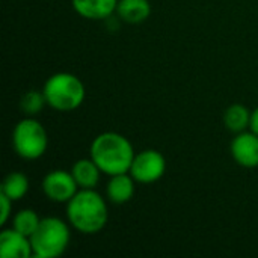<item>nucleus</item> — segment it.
Returning <instances> with one entry per match:
<instances>
[{"mask_svg":"<svg viewBox=\"0 0 258 258\" xmlns=\"http://www.w3.org/2000/svg\"><path fill=\"white\" fill-rule=\"evenodd\" d=\"M135 156L130 141L115 132L101 133L91 144V159L107 175L130 172Z\"/></svg>","mask_w":258,"mask_h":258,"instance_id":"1","label":"nucleus"},{"mask_svg":"<svg viewBox=\"0 0 258 258\" xmlns=\"http://www.w3.org/2000/svg\"><path fill=\"white\" fill-rule=\"evenodd\" d=\"M68 222L83 234H95L101 231L109 219V210L104 198L94 189H82L70 201L67 207Z\"/></svg>","mask_w":258,"mask_h":258,"instance_id":"2","label":"nucleus"},{"mask_svg":"<svg viewBox=\"0 0 258 258\" xmlns=\"http://www.w3.org/2000/svg\"><path fill=\"white\" fill-rule=\"evenodd\" d=\"M47 104L60 112H70L85 101V85L71 73H56L44 83Z\"/></svg>","mask_w":258,"mask_h":258,"instance_id":"3","label":"nucleus"},{"mask_svg":"<svg viewBox=\"0 0 258 258\" xmlns=\"http://www.w3.org/2000/svg\"><path fill=\"white\" fill-rule=\"evenodd\" d=\"M70 228L59 218L41 219L36 231L30 236L33 255L38 258L60 257L70 245Z\"/></svg>","mask_w":258,"mask_h":258,"instance_id":"4","label":"nucleus"},{"mask_svg":"<svg viewBox=\"0 0 258 258\" xmlns=\"http://www.w3.org/2000/svg\"><path fill=\"white\" fill-rule=\"evenodd\" d=\"M12 144L20 157L35 160L47 151L48 136L42 124L29 116L17 122L12 132Z\"/></svg>","mask_w":258,"mask_h":258,"instance_id":"5","label":"nucleus"},{"mask_svg":"<svg viewBox=\"0 0 258 258\" xmlns=\"http://www.w3.org/2000/svg\"><path fill=\"white\" fill-rule=\"evenodd\" d=\"M166 171L165 157L156 150H145L135 156L130 174L138 183H154L163 177Z\"/></svg>","mask_w":258,"mask_h":258,"instance_id":"6","label":"nucleus"},{"mask_svg":"<svg viewBox=\"0 0 258 258\" xmlns=\"http://www.w3.org/2000/svg\"><path fill=\"white\" fill-rule=\"evenodd\" d=\"M79 184L76 183L71 172L51 171L42 180V190L45 197L54 203H68L77 194Z\"/></svg>","mask_w":258,"mask_h":258,"instance_id":"7","label":"nucleus"},{"mask_svg":"<svg viewBox=\"0 0 258 258\" xmlns=\"http://www.w3.org/2000/svg\"><path fill=\"white\" fill-rule=\"evenodd\" d=\"M231 154L237 165L243 168L258 166V135L240 132L231 142Z\"/></svg>","mask_w":258,"mask_h":258,"instance_id":"8","label":"nucleus"},{"mask_svg":"<svg viewBox=\"0 0 258 258\" xmlns=\"http://www.w3.org/2000/svg\"><path fill=\"white\" fill-rule=\"evenodd\" d=\"M0 255L2 258H29L33 255L30 237L17 230H3L0 233Z\"/></svg>","mask_w":258,"mask_h":258,"instance_id":"9","label":"nucleus"},{"mask_svg":"<svg viewBox=\"0 0 258 258\" xmlns=\"http://www.w3.org/2000/svg\"><path fill=\"white\" fill-rule=\"evenodd\" d=\"M118 0H73L74 11L88 20H106L116 11Z\"/></svg>","mask_w":258,"mask_h":258,"instance_id":"10","label":"nucleus"},{"mask_svg":"<svg viewBox=\"0 0 258 258\" xmlns=\"http://www.w3.org/2000/svg\"><path fill=\"white\" fill-rule=\"evenodd\" d=\"M135 178L130 172L110 175L106 192L107 198L115 204H125L135 195Z\"/></svg>","mask_w":258,"mask_h":258,"instance_id":"11","label":"nucleus"},{"mask_svg":"<svg viewBox=\"0 0 258 258\" xmlns=\"http://www.w3.org/2000/svg\"><path fill=\"white\" fill-rule=\"evenodd\" d=\"M116 12L125 23L138 24L150 17L151 5L148 0H118Z\"/></svg>","mask_w":258,"mask_h":258,"instance_id":"12","label":"nucleus"},{"mask_svg":"<svg viewBox=\"0 0 258 258\" xmlns=\"http://www.w3.org/2000/svg\"><path fill=\"white\" fill-rule=\"evenodd\" d=\"M71 174L82 189H94L100 181V168L92 159H80L73 165Z\"/></svg>","mask_w":258,"mask_h":258,"instance_id":"13","label":"nucleus"},{"mask_svg":"<svg viewBox=\"0 0 258 258\" xmlns=\"http://www.w3.org/2000/svg\"><path fill=\"white\" fill-rule=\"evenodd\" d=\"M27 190H29V180L23 172L8 174L0 186V194L6 195L11 201L21 200L27 194Z\"/></svg>","mask_w":258,"mask_h":258,"instance_id":"14","label":"nucleus"},{"mask_svg":"<svg viewBox=\"0 0 258 258\" xmlns=\"http://www.w3.org/2000/svg\"><path fill=\"white\" fill-rule=\"evenodd\" d=\"M251 113L245 106L242 104H233L230 106L227 110H225V115H224V122H225V127L234 133H240L243 132L245 128L249 127L251 124Z\"/></svg>","mask_w":258,"mask_h":258,"instance_id":"15","label":"nucleus"},{"mask_svg":"<svg viewBox=\"0 0 258 258\" xmlns=\"http://www.w3.org/2000/svg\"><path fill=\"white\" fill-rule=\"evenodd\" d=\"M39 222H41L39 216H38L33 210L26 209V210L18 212V213L14 216V219H12V228L17 230L18 233H21V234L30 237V236L36 231Z\"/></svg>","mask_w":258,"mask_h":258,"instance_id":"16","label":"nucleus"},{"mask_svg":"<svg viewBox=\"0 0 258 258\" xmlns=\"http://www.w3.org/2000/svg\"><path fill=\"white\" fill-rule=\"evenodd\" d=\"M45 104H47V100H45L44 92H36V91L26 92L20 100V109L27 116H33V115L39 113Z\"/></svg>","mask_w":258,"mask_h":258,"instance_id":"17","label":"nucleus"},{"mask_svg":"<svg viewBox=\"0 0 258 258\" xmlns=\"http://www.w3.org/2000/svg\"><path fill=\"white\" fill-rule=\"evenodd\" d=\"M0 201H2V218H0V225H5L9 219V215H11V207H12V203L6 195L0 194Z\"/></svg>","mask_w":258,"mask_h":258,"instance_id":"18","label":"nucleus"},{"mask_svg":"<svg viewBox=\"0 0 258 258\" xmlns=\"http://www.w3.org/2000/svg\"><path fill=\"white\" fill-rule=\"evenodd\" d=\"M249 128L252 133L258 135V107L251 113V124H249Z\"/></svg>","mask_w":258,"mask_h":258,"instance_id":"19","label":"nucleus"}]
</instances>
